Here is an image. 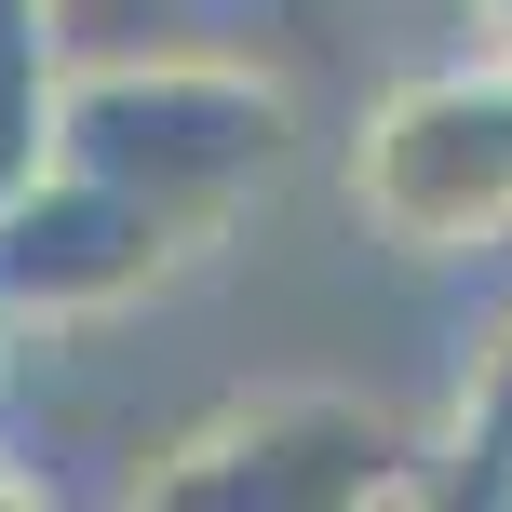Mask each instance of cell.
<instances>
[{"mask_svg":"<svg viewBox=\"0 0 512 512\" xmlns=\"http://www.w3.org/2000/svg\"><path fill=\"white\" fill-rule=\"evenodd\" d=\"M54 95H68V14L0 0V189L54 162Z\"/></svg>","mask_w":512,"mask_h":512,"instance_id":"6","label":"cell"},{"mask_svg":"<svg viewBox=\"0 0 512 512\" xmlns=\"http://www.w3.org/2000/svg\"><path fill=\"white\" fill-rule=\"evenodd\" d=\"M337 176L391 256H512V68L459 54V68L391 81L351 122Z\"/></svg>","mask_w":512,"mask_h":512,"instance_id":"3","label":"cell"},{"mask_svg":"<svg viewBox=\"0 0 512 512\" xmlns=\"http://www.w3.org/2000/svg\"><path fill=\"white\" fill-rule=\"evenodd\" d=\"M0 499H27V472H0Z\"/></svg>","mask_w":512,"mask_h":512,"instance_id":"8","label":"cell"},{"mask_svg":"<svg viewBox=\"0 0 512 512\" xmlns=\"http://www.w3.org/2000/svg\"><path fill=\"white\" fill-rule=\"evenodd\" d=\"M418 459H432V432L364 405V391H243V405L189 418L135 472V499H162V512H405Z\"/></svg>","mask_w":512,"mask_h":512,"instance_id":"2","label":"cell"},{"mask_svg":"<svg viewBox=\"0 0 512 512\" xmlns=\"http://www.w3.org/2000/svg\"><path fill=\"white\" fill-rule=\"evenodd\" d=\"M472 54H499V68H512V0H472Z\"/></svg>","mask_w":512,"mask_h":512,"instance_id":"7","label":"cell"},{"mask_svg":"<svg viewBox=\"0 0 512 512\" xmlns=\"http://www.w3.org/2000/svg\"><path fill=\"white\" fill-rule=\"evenodd\" d=\"M418 499H486L512 512V310L486 337H472V364H459V405L432 418V459H418Z\"/></svg>","mask_w":512,"mask_h":512,"instance_id":"5","label":"cell"},{"mask_svg":"<svg viewBox=\"0 0 512 512\" xmlns=\"http://www.w3.org/2000/svg\"><path fill=\"white\" fill-rule=\"evenodd\" d=\"M54 162H81V176L135 189L216 243L256 189H283L297 95L270 68H230V54H95L54 95Z\"/></svg>","mask_w":512,"mask_h":512,"instance_id":"1","label":"cell"},{"mask_svg":"<svg viewBox=\"0 0 512 512\" xmlns=\"http://www.w3.org/2000/svg\"><path fill=\"white\" fill-rule=\"evenodd\" d=\"M189 256H203V230H176L162 203L81 176V162H41V176L0 189V324H14V337L108 324V310L162 297Z\"/></svg>","mask_w":512,"mask_h":512,"instance_id":"4","label":"cell"}]
</instances>
